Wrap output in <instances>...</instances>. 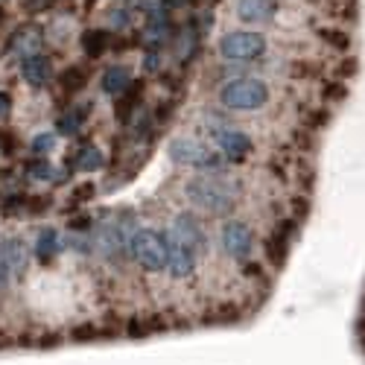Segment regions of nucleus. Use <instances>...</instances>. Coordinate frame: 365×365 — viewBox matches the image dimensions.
<instances>
[{
	"instance_id": "nucleus-1",
	"label": "nucleus",
	"mask_w": 365,
	"mask_h": 365,
	"mask_svg": "<svg viewBox=\"0 0 365 365\" xmlns=\"http://www.w3.org/2000/svg\"><path fill=\"white\" fill-rule=\"evenodd\" d=\"M185 196L190 205H196L199 210H205L210 217H228L240 199V181L231 178L225 170L205 173V175H196L187 181Z\"/></svg>"
},
{
	"instance_id": "nucleus-2",
	"label": "nucleus",
	"mask_w": 365,
	"mask_h": 365,
	"mask_svg": "<svg viewBox=\"0 0 365 365\" xmlns=\"http://www.w3.org/2000/svg\"><path fill=\"white\" fill-rule=\"evenodd\" d=\"M132 214L129 210H120V214H103L100 220H94L88 237H91V252L100 255L108 263H117L129 255V240H132Z\"/></svg>"
},
{
	"instance_id": "nucleus-3",
	"label": "nucleus",
	"mask_w": 365,
	"mask_h": 365,
	"mask_svg": "<svg viewBox=\"0 0 365 365\" xmlns=\"http://www.w3.org/2000/svg\"><path fill=\"white\" fill-rule=\"evenodd\" d=\"M167 155L173 164H181V167H193V170H202V173H222L225 170V158L222 152L202 143L199 138H173L170 146H167Z\"/></svg>"
},
{
	"instance_id": "nucleus-4",
	"label": "nucleus",
	"mask_w": 365,
	"mask_h": 365,
	"mask_svg": "<svg viewBox=\"0 0 365 365\" xmlns=\"http://www.w3.org/2000/svg\"><path fill=\"white\" fill-rule=\"evenodd\" d=\"M220 103L225 111H257L269 103V85L257 76H237L220 88Z\"/></svg>"
},
{
	"instance_id": "nucleus-5",
	"label": "nucleus",
	"mask_w": 365,
	"mask_h": 365,
	"mask_svg": "<svg viewBox=\"0 0 365 365\" xmlns=\"http://www.w3.org/2000/svg\"><path fill=\"white\" fill-rule=\"evenodd\" d=\"M129 257L149 275H158L167 269V246H164V234L155 228H135L129 240Z\"/></svg>"
},
{
	"instance_id": "nucleus-6",
	"label": "nucleus",
	"mask_w": 365,
	"mask_h": 365,
	"mask_svg": "<svg viewBox=\"0 0 365 365\" xmlns=\"http://www.w3.org/2000/svg\"><path fill=\"white\" fill-rule=\"evenodd\" d=\"M266 53V36L252 33V29H237L220 38V56L225 62H252Z\"/></svg>"
},
{
	"instance_id": "nucleus-7",
	"label": "nucleus",
	"mask_w": 365,
	"mask_h": 365,
	"mask_svg": "<svg viewBox=\"0 0 365 365\" xmlns=\"http://www.w3.org/2000/svg\"><path fill=\"white\" fill-rule=\"evenodd\" d=\"M164 246H167V272H170V278L173 281L193 278V272L199 266V252H193L181 240H175L170 231H164Z\"/></svg>"
},
{
	"instance_id": "nucleus-8",
	"label": "nucleus",
	"mask_w": 365,
	"mask_h": 365,
	"mask_svg": "<svg viewBox=\"0 0 365 365\" xmlns=\"http://www.w3.org/2000/svg\"><path fill=\"white\" fill-rule=\"evenodd\" d=\"M175 38V24H173V15L170 9L158 6L146 15V24H143V33H140V44L146 50H164V44H170Z\"/></svg>"
},
{
	"instance_id": "nucleus-9",
	"label": "nucleus",
	"mask_w": 365,
	"mask_h": 365,
	"mask_svg": "<svg viewBox=\"0 0 365 365\" xmlns=\"http://www.w3.org/2000/svg\"><path fill=\"white\" fill-rule=\"evenodd\" d=\"M222 249L234 263H249L252 252H255V234L246 222L240 220H228L222 225Z\"/></svg>"
},
{
	"instance_id": "nucleus-10",
	"label": "nucleus",
	"mask_w": 365,
	"mask_h": 365,
	"mask_svg": "<svg viewBox=\"0 0 365 365\" xmlns=\"http://www.w3.org/2000/svg\"><path fill=\"white\" fill-rule=\"evenodd\" d=\"M214 140H217V146H220V152H222V158H225L228 164H242V161H249L252 149H255L252 138L242 132V129L231 126V123L222 126V129H217V132H214Z\"/></svg>"
},
{
	"instance_id": "nucleus-11",
	"label": "nucleus",
	"mask_w": 365,
	"mask_h": 365,
	"mask_svg": "<svg viewBox=\"0 0 365 365\" xmlns=\"http://www.w3.org/2000/svg\"><path fill=\"white\" fill-rule=\"evenodd\" d=\"M41 44H44V29L38 24H24L6 38L4 53H15L18 58H26V56L41 53Z\"/></svg>"
},
{
	"instance_id": "nucleus-12",
	"label": "nucleus",
	"mask_w": 365,
	"mask_h": 365,
	"mask_svg": "<svg viewBox=\"0 0 365 365\" xmlns=\"http://www.w3.org/2000/svg\"><path fill=\"white\" fill-rule=\"evenodd\" d=\"M175 240H181L185 246H190L193 252H205V246H207V237H205V225L199 222V217H193V214H178L173 222H170V228H167Z\"/></svg>"
},
{
	"instance_id": "nucleus-13",
	"label": "nucleus",
	"mask_w": 365,
	"mask_h": 365,
	"mask_svg": "<svg viewBox=\"0 0 365 365\" xmlns=\"http://www.w3.org/2000/svg\"><path fill=\"white\" fill-rule=\"evenodd\" d=\"M18 71L24 76L26 85H33V88H47L56 76V68H53V58L44 56V53H36V56H26L18 62Z\"/></svg>"
},
{
	"instance_id": "nucleus-14",
	"label": "nucleus",
	"mask_w": 365,
	"mask_h": 365,
	"mask_svg": "<svg viewBox=\"0 0 365 365\" xmlns=\"http://www.w3.org/2000/svg\"><path fill=\"white\" fill-rule=\"evenodd\" d=\"M0 249H4L6 266L12 272V281H24L26 269H29V246L24 242V237H18V234L0 237Z\"/></svg>"
},
{
	"instance_id": "nucleus-15",
	"label": "nucleus",
	"mask_w": 365,
	"mask_h": 365,
	"mask_svg": "<svg viewBox=\"0 0 365 365\" xmlns=\"http://www.w3.org/2000/svg\"><path fill=\"white\" fill-rule=\"evenodd\" d=\"M65 167H68V173H97L106 167V155L94 143H79L73 149V155H68Z\"/></svg>"
},
{
	"instance_id": "nucleus-16",
	"label": "nucleus",
	"mask_w": 365,
	"mask_h": 365,
	"mask_svg": "<svg viewBox=\"0 0 365 365\" xmlns=\"http://www.w3.org/2000/svg\"><path fill=\"white\" fill-rule=\"evenodd\" d=\"M278 12V0H240L237 15L246 24H266Z\"/></svg>"
},
{
	"instance_id": "nucleus-17",
	"label": "nucleus",
	"mask_w": 365,
	"mask_h": 365,
	"mask_svg": "<svg viewBox=\"0 0 365 365\" xmlns=\"http://www.w3.org/2000/svg\"><path fill=\"white\" fill-rule=\"evenodd\" d=\"M292 237H295V222H281L275 231H272V237L266 240V257L275 266H281V260L287 257Z\"/></svg>"
},
{
	"instance_id": "nucleus-18",
	"label": "nucleus",
	"mask_w": 365,
	"mask_h": 365,
	"mask_svg": "<svg viewBox=\"0 0 365 365\" xmlns=\"http://www.w3.org/2000/svg\"><path fill=\"white\" fill-rule=\"evenodd\" d=\"M88 114H91V103L85 106H68V111L58 114L56 120V135H65V138H73L85 129L88 123Z\"/></svg>"
},
{
	"instance_id": "nucleus-19",
	"label": "nucleus",
	"mask_w": 365,
	"mask_h": 365,
	"mask_svg": "<svg viewBox=\"0 0 365 365\" xmlns=\"http://www.w3.org/2000/svg\"><path fill=\"white\" fill-rule=\"evenodd\" d=\"M140 100H143V82H132L123 94L114 100V117L120 120L123 126H129V120L135 117V111L140 108Z\"/></svg>"
},
{
	"instance_id": "nucleus-20",
	"label": "nucleus",
	"mask_w": 365,
	"mask_h": 365,
	"mask_svg": "<svg viewBox=\"0 0 365 365\" xmlns=\"http://www.w3.org/2000/svg\"><path fill=\"white\" fill-rule=\"evenodd\" d=\"M62 237H58V231L56 228H41L38 231V240H36V246H33V255H36V260L38 263H53L58 255H62Z\"/></svg>"
},
{
	"instance_id": "nucleus-21",
	"label": "nucleus",
	"mask_w": 365,
	"mask_h": 365,
	"mask_svg": "<svg viewBox=\"0 0 365 365\" xmlns=\"http://www.w3.org/2000/svg\"><path fill=\"white\" fill-rule=\"evenodd\" d=\"M135 79H132V71L126 68V65H111V68H106V73H103V79H100V85H103V91L108 97H120L123 91L132 85Z\"/></svg>"
},
{
	"instance_id": "nucleus-22",
	"label": "nucleus",
	"mask_w": 365,
	"mask_h": 365,
	"mask_svg": "<svg viewBox=\"0 0 365 365\" xmlns=\"http://www.w3.org/2000/svg\"><path fill=\"white\" fill-rule=\"evenodd\" d=\"M21 170L26 173V178H33V181H56V185H58V181H65V175H68V173H62V170H56L47 158H38V155L26 158Z\"/></svg>"
},
{
	"instance_id": "nucleus-23",
	"label": "nucleus",
	"mask_w": 365,
	"mask_h": 365,
	"mask_svg": "<svg viewBox=\"0 0 365 365\" xmlns=\"http://www.w3.org/2000/svg\"><path fill=\"white\" fill-rule=\"evenodd\" d=\"M111 44H114V38L108 29H85L82 33V53L88 58H100Z\"/></svg>"
},
{
	"instance_id": "nucleus-24",
	"label": "nucleus",
	"mask_w": 365,
	"mask_h": 365,
	"mask_svg": "<svg viewBox=\"0 0 365 365\" xmlns=\"http://www.w3.org/2000/svg\"><path fill=\"white\" fill-rule=\"evenodd\" d=\"M58 85H62L65 94H79V91L88 85V68L85 65H71L65 73H58Z\"/></svg>"
},
{
	"instance_id": "nucleus-25",
	"label": "nucleus",
	"mask_w": 365,
	"mask_h": 365,
	"mask_svg": "<svg viewBox=\"0 0 365 365\" xmlns=\"http://www.w3.org/2000/svg\"><path fill=\"white\" fill-rule=\"evenodd\" d=\"M29 149H33V155L47 158V152L56 149V132H38V135L33 138V143H29Z\"/></svg>"
},
{
	"instance_id": "nucleus-26",
	"label": "nucleus",
	"mask_w": 365,
	"mask_h": 365,
	"mask_svg": "<svg viewBox=\"0 0 365 365\" xmlns=\"http://www.w3.org/2000/svg\"><path fill=\"white\" fill-rule=\"evenodd\" d=\"M21 149V138L12 129H0V155L4 158H15Z\"/></svg>"
},
{
	"instance_id": "nucleus-27",
	"label": "nucleus",
	"mask_w": 365,
	"mask_h": 365,
	"mask_svg": "<svg viewBox=\"0 0 365 365\" xmlns=\"http://www.w3.org/2000/svg\"><path fill=\"white\" fill-rule=\"evenodd\" d=\"M108 24H111V29H129V24H132V9H129V6L111 9V12H108Z\"/></svg>"
},
{
	"instance_id": "nucleus-28",
	"label": "nucleus",
	"mask_w": 365,
	"mask_h": 365,
	"mask_svg": "<svg viewBox=\"0 0 365 365\" xmlns=\"http://www.w3.org/2000/svg\"><path fill=\"white\" fill-rule=\"evenodd\" d=\"M164 50H146L143 53V71L146 73H161L164 71Z\"/></svg>"
},
{
	"instance_id": "nucleus-29",
	"label": "nucleus",
	"mask_w": 365,
	"mask_h": 365,
	"mask_svg": "<svg viewBox=\"0 0 365 365\" xmlns=\"http://www.w3.org/2000/svg\"><path fill=\"white\" fill-rule=\"evenodd\" d=\"M94 196H97L94 181H85V185H79V187H73V190H71V202H73V207H76V205H82L85 199H94Z\"/></svg>"
},
{
	"instance_id": "nucleus-30",
	"label": "nucleus",
	"mask_w": 365,
	"mask_h": 365,
	"mask_svg": "<svg viewBox=\"0 0 365 365\" xmlns=\"http://www.w3.org/2000/svg\"><path fill=\"white\" fill-rule=\"evenodd\" d=\"M322 38L330 44V47H336V50H348L351 47V38L345 33H339V29H324Z\"/></svg>"
},
{
	"instance_id": "nucleus-31",
	"label": "nucleus",
	"mask_w": 365,
	"mask_h": 365,
	"mask_svg": "<svg viewBox=\"0 0 365 365\" xmlns=\"http://www.w3.org/2000/svg\"><path fill=\"white\" fill-rule=\"evenodd\" d=\"M9 284H12V272H9V266H6L4 249H0V295H4V292L9 289Z\"/></svg>"
},
{
	"instance_id": "nucleus-32",
	"label": "nucleus",
	"mask_w": 365,
	"mask_h": 365,
	"mask_svg": "<svg viewBox=\"0 0 365 365\" xmlns=\"http://www.w3.org/2000/svg\"><path fill=\"white\" fill-rule=\"evenodd\" d=\"M129 6L132 9H140V15H149L152 9L161 6V0H129Z\"/></svg>"
},
{
	"instance_id": "nucleus-33",
	"label": "nucleus",
	"mask_w": 365,
	"mask_h": 365,
	"mask_svg": "<svg viewBox=\"0 0 365 365\" xmlns=\"http://www.w3.org/2000/svg\"><path fill=\"white\" fill-rule=\"evenodd\" d=\"M9 114H12V97L6 91H0V120H6Z\"/></svg>"
},
{
	"instance_id": "nucleus-34",
	"label": "nucleus",
	"mask_w": 365,
	"mask_h": 365,
	"mask_svg": "<svg viewBox=\"0 0 365 365\" xmlns=\"http://www.w3.org/2000/svg\"><path fill=\"white\" fill-rule=\"evenodd\" d=\"M187 4H190V0H161V6L170 9V12H173V9H181V6H187Z\"/></svg>"
},
{
	"instance_id": "nucleus-35",
	"label": "nucleus",
	"mask_w": 365,
	"mask_h": 365,
	"mask_svg": "<svg viewBox=\"0 0 365 365\" xmlns=\"http://www.w3.org/2000/svg\"><path fill=\"white\" fill-rule=\"evenodd\" d=\"M97 4V0H85V6H94Z\"/></svg>"
},
{
	"instance_id": "nucleus-36",
	"label": "nucleus",
	"mask_w": 365,
	"mask_h": 365,
	"mask_svg": "<svg viewBox=\"0 0 365 365\" xmlns=\"http://www.w3.org/2000/svg\"><path fill=\"white\" fill-rule=\"evenodd\" d=\"M4 18H6V12H4V9H0V24H4Z\"/></svg>"
}]
</instances>
